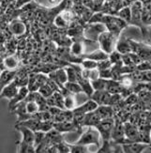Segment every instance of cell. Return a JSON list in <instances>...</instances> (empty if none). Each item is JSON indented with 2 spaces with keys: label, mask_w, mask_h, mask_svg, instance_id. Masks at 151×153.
<instances>
[{
  "label": "cell",
  "mask_w": 151,
  "mask_h": 153,
  "mask_svg": "<svg viewBox=\"0 0 151 153\" xmlns=\"http://www.w3.org/2000/svg\"><path fill=\"white\" fill-rule=\"evenodd\" d=\"M100 71V77L103 79H113V74H112V68L106 70H98Z\"/></svg>",
  "instance_id": "32"
},
{
  "label": "cell",
  "mask_w": 151,
  "mask_h": 153,
  "mask_svg": "<svg viewBox=\"0 0 151 153\" xmlns=\"http://www.w3.org/2000/svg\"><path fill=\"white\" fill-rule=\"evenodd\" d=\"M19 88H20V86L17 85V83L15 81L10 83L9 85H7L6 86H4V88H2L1 98H7V99L12 100L17 95Z\"/></svg>",
  "instance_id": "9"
},
{
  "label": "cell",
  "mask_w": 151,
  "mask_h": 153,
  "mask_svg": "<svg viewBox=\"0 0 151 153\" xmlns=\"http://www.w3.org/2000/svg\"><path fill=\"white\" fill-rule=\"evenodd\" d=\"M70 52L71 54L73 56H84V44L80 42V41H76L73 43L71 44L70 46Z\"/></svg>",
  "instance_id": "19"
},
{
  "label": "cell",
  "mask_w": 151,
  "mask_h": 153,
  "mask_svg": "<svg viewBox=\"0 0 151 153\" xmlns=\"http://www.w3.org/2000/svg\"><path fill=\"white\" fill-rule=\"evenodd\" d=\"M111 95L107 90H95L90 99L94 100L98 105H109Z\"/></svg>",
  "instance_id": "7"
},
{
  "label": "cell",
  "mask_w": 151,
  "mask_h": 153,
  "mask_svg": "<svg viewBox=\"0 0 151 153\" xmlns=\"http://www.w3.org/2000/svg\"><path fill=\"white\" fill-rule=\"evenodd\" d=\"M150 147H151V132H150Z\"/></svg>",
  "instance_id": "33"
},
{
  "label": "cell",
  "mask_w": 151,
  "mask_h": 153,
  "mask_svg": "<svg viewBox=\"0 0 151 153\" xmlns=\"http://www.w3.org/2000/svg\"><path fill=\"white\" fill-rule=\"evenodd\" d=\"M109 59L112 61L114 65L115 64H123L122 61V55L117 50H115L109 55Z\"/></svg>",
  "instance_id": "26"
},
{
  "label": "cell",
  "mask_w": 151,
  "mask_h": 153,
  "mask_svg": "<svg viewBox=\"0 0 151 153\" xmlns=\"http://www.w3.org/2000/svg\"><path fill=\"white\" fill-rule=\"evenodd\" d=\"M16 74H17L16 71H11L9 69L3 70L1 72V88H3L7 85H9L10 83L14 81L16 78Z\"/></svg>",
  "instance_id": "14"
},
{
  "label": "cell",
  "mask_w": 151,
  "mask_h": 153,
  "mask_svg": "<svg viewBox=\"0 0 151 153\" xmlns=\"http://www.w3.org/2000/svg\"><path fill=\"white\" fill-rule=\"evenodd\" d=\"M96 112L98 113V115L101 117V119L113 118L115 116V111L111 105H100L97 108Z\"/></svg>",
  "instance_id": "15"
},
{
  "label": "cell",
  "mask_w": 151,
  "mask_h": 153,
  "mask_svg": "<svg viewBox=\"0 0 151 153\" xmlns=\"http://www.w3.org/2000/svg\"><path fill=\"white\" fill-rule=\"evenodd\" d=\"M101 120V118L96 111L87 113V114H85L84 127H97V125L100 123Z\"/></svg>",
  "instance_id": "12"
},
{
  "label": "cell",
  "mask_w": 151,
  "mask_h": 153,
  "mask_svg": "<svg viewBox=\"0 0 151 153\" xmlns=\"http://www.w3.org/2000/svg\"><path fill=\"white\" fill-rule=\"evenodd\" d=\"M26 105V111L28 114L32 117L35 115L36 113L39 112V105L36 101H31V102H25Z\"/></svg>",
  "instance_id": "24"
},
{
  "label": "cell",
  "mask_w": 151,
  "mask_h": 153,
  "mask_svg": "<svg viewBox=\"0 0 151 153\" xmlns=\"http://www.w3.org/2000/svg\"><path fill=\"white\" fill-rule=\"evenodd\" d=\"M115 50H117L121 55H126V54H129V53H131L132 52V46H131L130 41L124 38L120 39L119 41L116 42Z\"/></svg>",
  "instance_id": "13"
},
{
  "label": "cell",
  "mask_w": 151,
  "mask_h": 153,
  "mask_svg": "<svg viewBox=\"0 0 151 153\" xmlns=\"http://www.w3.org/2000/svg\"><path fill=\"white\" fill-rule=\"evenodd\" d=\"M10 32L15 36L23 35L25 31V25L23 22L20 21H14L10 25Z\"/></svg>",
  "instance_id": "17"
},
{
  "label": "cell",
  "mask_w": 151,
  "mask_h": 153,
  "mask_svg": "<svg viewBox=\"0 0 151 153\" xmlns=\"http://www.w3.org/2000/svg\"><path fill=\"white\" fill-rule=\"evenodd\" d=\"M64 88L73 94H79V93L83 92L82 86L78 82H67L66 84L63 85Z\"/></svg>",
  "instance_id": "18"
},
{
  "label": "cell",
  "mask_w": 151,
  "mask_h": 153,
  "mask_svg": "<svg viewBox=\"0 0 151 153\" xmlns=\"http://www.w3.org/2000/svg\"><path fill=\"white\" fill-rule=\"evenodd\" d=\"M98 106L100 105H98L94 100L89 99L88 101H87L82 105L77 106V107L73 110V112H79V113H84V114H87V113L96 111Z\"/></svg>",
  "instance_id": "10"
},
{
  "label": "cell",
  "mask_w": 151,
  "mask_h": 153,
  "mask_svg": "<svg viewBox=\"0 0 151 153\" xmlns=\"http://www.w3.org/2000/svg\"><path fill=\"white\" fill-rule=\"evenodd\" d=\"M113 63L110 60L109 58L104 59V60H101L98 62V70H106V69H110L113 67Z\"/></svg>",
  "instance_id": "30"
},
{
  "label": "cell",
  "mask_w": 151,
  "mask_h": 153,
  "mask_svg": "<svg viewBox=\"0 0 151 153\" xmlns=\"http://www.w3.org/2000/svg\"><path fill=\"white\" fill-rule=\"evenodd\" d=\"M108 30L106 25L101 23H94L89 24L88 27H87L84 31V36L87 39H89L91 41H98V38L102 32Z\"/></svg>",
  "instance_id": "4"
},
{
  "label": "cell",
  "mask_w": 151,
  "mask_h": 153,
  "mask_svg": "<svg viewBox=\"0 0 151 153\" xmlns=\"http://www.w3.org/2000/svg\"><path fill=\"white\" fill-rule=\"evenodd\" d=\"M3 66H5L6 69L9 70H14L17 68L18 66V60L17 58L14 56H8L5 58V60H3Z\"/></svg>",
  "instance_id": "25"
},
{
  "label": "cell",
  "mask_w": 151,
  "mask_h": 153,
  "mask_svg": "<svg viewBox=\"0 0 151 153\" xmlns=\"http://www.w3.org/2000/svg\"><path fill=\"white\" fill-rule=\"evenodd\" d=\"M69 147L70 149L71 153H84V152H87L88 149L87 146H83V145H69Z\"/></svg>",
  "instance_id": "29"
},
{
  "label": "cell",
  "mask_w": 151,
  "mask_h": 153,
  "mask_svg": "<svg viewBox=\"0 0 151 153\" xmlns=\"http://www.w3.org/2000/svg\"><path fill=\"white\" fill-rule=\"evenodd\" d=\"M122 150L125 153H141L146 149L150 148L149 144L142 142H130L122 144Z\"/></svg>",
  "instance_id": "5"
},
{
  "label": "cell",
  "mask_w": 151,
  "mask_h": 153,
  "mask_svg": "<svg viewBox=\"0 0 151 153\" xmlns=\"http://www.w3.org/2000/svg\"><path fill=\"white\" fill-rule=\"evenodd\" d=\"M115 125V117L113 118H106V119H101L97 125V129L100 131V134L103 141H110L112 137V131H113Z\"/></svg>",
  "instance_id": "3"
},
{
  "label": "cell",
  "mask_w": 151,
  "mask_h": 153,
  "mask_svg": "<svg viewBox=\"0 0 151 153\" xmlns=\"http://www.w3.org/2000/svg\"><path fill=\"white\" fill-rule=\"evenodd\" d=\"M16 128L23 135L22 140H24L27 144L35 146V131H33L32 129L26 127V126L21 125V124H17Z\"/></svg>",
  "instance_id": "6"
},
{
  "label": "cell",
  "mask_w": 151,
  "mask_h": 153,
  "mask_svg": "<svg viewBox=\"0 0 151 153\" xmlns=\"http://www.w3.org/2000/svg\"><path fill=\"white\" fill-rule=\"evenodd\" d=\"M77 107L75 99L72 96H66L65 97V108L66 110H74Z\"/></svg>",
  "instance_id": "27"
},
{
  "label": "cell",
  "mask_w": 151,
  "mask_h": 153,
  "mask_svg": "<svg viewBox=\"0 0 151 153\" xmlns=\"http://www.w3.org/2000/svg\"><path fill=\"white\" fill-rule=\"evenodd\" d=\"M91 85L93 86L94 90H106L107 79H103L100 77L96 80H92Z\"/></svg>",
  "instance_id": "22"
},
{
  "label": "cell",
  "mask_w": 151,
  "mask_h": 153,
  "mask_svg": "<svg viewBox=\"0 0 151 153\" xmlns=\"http://www.w3.org/2000/svg\"><path fill=\"white\" fill-rule=\"evenodd\" d=\"M83 58H87V59H91V60L98 62L101 60H104V59L109 58V54L105 53L101 49H98L94 52L90 53V54H88V55H84Z\"/></svg>",
  "instance_id": "16"
},
{
  "label": "cell",
  "mask_w": 151,
  "mask_h": 153,
  "mask_svg": "<svg viewBox=\"0 0 151 153\" xmlns=\"http://www.w3.org/2000/svg\"><path fill=\"white\" fill-rule=\"evenodd\" d=\"M82 66L85 69V70H94V69H98V62L91 60V59H87V58H84V60L82 61Z\"/></svg>",
  "instance_id": "28"
},
{
  "label": "cell",
  "mask_w": 151,
  "mask_h": 153,
  "mask_svg": "<svg viewBox=\"0 0 151 153\" xmlns=\"http://www.w3.org/2000/svg\"><path fill=\"white\" fill-rule=\"evenodd\" d=\"M78 145L88 146V145H96L97 147L101 148L102 144V138L96 127H88L87 131L81 134L79 140L75 143Z\"/></svg>",
  "instance_id": "1"
},
{
  "label": "cell",
  "mask_w": 151,
  "mask_h": 153,
  "mask_svg": "<svg viewBox=\"0 0 151 153\" xmlns=\"http://www.w3.org/2000/svg\"><path fill=\"white\" fill-rule=\"evenodd\" d=\"M41 94L43 96V97H45L46 99L47 98H49V97H51L53 94L55 93V89H54V88L53 86H51V85L49 84V83H46V84H44V85H42L41 88H38V90Z\"/></svg>",
  "instance_id": "21"
},
{
  "label": "cell",
  "mask_w": 151,
  "mask_h": 153,
  "mask_svg": "<svg viewBox=\"0 0 151 153\" xmlns=\"http://www.w3.org/2000/svg\"><path fill=\"white\" fill-rule=\"evenodd\" d=\"M55 76H56V82H58L59 84H66L68 82V74L66 69H58L55 71Z\"/></svg>",
  "instance_id": "20"
},
{
  "label": "cell",
  "mask_w": 151,
  "mask_h": 153,
  "mask_svg": "<svg viewBox=\"0 0 151 153\" xmlns=\"http://www.w3.org/2000/svg\"><path fill=\"white\" fill-rule=\"evenodd\" d=\"M54 128L57 130L59 132H68V131H77L74 122L72 120H65L60 122H54Z\"/></svg>",
  "instance_id": "11"
},
{
  "label": "cell",
  "mask_w": 151,
  "mask_h": 153,
  "mask_svg": "<svg viewBox=\"0 0 151 153\" xmlns=\"http://www.w3.org/2000/svg\"><path fill=\"white\" fill-rule=\"evenodd\" d=\"M117 37V34L109 30L102 32L98 38V42L101 45V49L110 55L112 52L115 50Z\"/></svg>",
  "instance_id": "2"
},
{
  "label": "cell",
  "mask_w": 151,
  "mask_h": 153,
  "mask_svg": "<svg viewBox=\"0 0 151 153\" xmlns=\"http://www.w3.org/2000/svg\"><path fill=\"white\" fill-rule=\"evenodd\" d=\"M117 16L121 18L122 20H124L125 22L130 24L131 20V9L130 7H124L123 9H121L117 12Z\"/></svg>",
  "instance_id": "23"
},
{
  "label": "cell",
  "mask_w": 151,
  "mask_h": 153,
  "mask_svg": "<svg viewBox=\"0 0 151 153\" xmlns=\"http://www.w3.org/2000/svg\"><path fill=\"white\" fill-rule=\"evenodd\" d=\"M55 25L59 28H65L68 26V21H66L62 15H57L55 18Z\"/></svg>",
  "instance_id": "31"
},
{
  "label": "cell",
  "mask_w": 151,
  "mask_h": 153,
  "mask_svg": "<svg viewBox=\"0 0 151 153\" xmlns=\"http://www.w3.org/2000/svg\"><path fill=\"white\" fill-rule=\"evenodd\" d=\"M29 88H28V86L27 85H24V86H21V88H19V91L17 93V95L13 98L12 100H10V110L11 111L12 108L14 107V106L20 102H24L25 98L27 97V95L29 94Z\"/></svg>",
  "instance_id": "8"
}]
</instances>
